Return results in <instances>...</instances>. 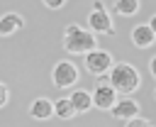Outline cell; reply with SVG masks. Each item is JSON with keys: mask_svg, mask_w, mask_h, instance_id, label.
Masks as SVG:
<instances>
[{"mask_svg": "<svg viewBox=\"0 0 156 127\" xmlns=\"http://www.w3.org/2000/svg\"><path fill=\"white\" fill-rule=\"evenodd\" d=\"M61 44H63V51H66V54H83V56H85L88 51L98 49V37H95L93 29H85V27L71 22V24H66V29H63Z\"/></svg>", "mask_w": 156, "mask_h": 127, "instance_id": "obj_1", "label": "cell"}, {"mask_svg": "<svg viewBox=\"0 0 156 127\" xmlns=\"http://www.w3.org/2000/svg\"><path fill=\"white\" fill-rule=\"evenodd\" d=\"M110 83L117 88V93L122 95H129V93H136V88L141 85V76H139V68L127 64V61H119L112 66V71L107 73Z\"/></svg>", "mask_w": 156, "mask_h": 127, "instance_id": "obj_2", "label": "cell"}, {"mask_svg": "<svg viewBox=\"0 0 156 127\" xmlns=\"http://www.w3.org/2000/svg\"><path fill=\"white\" fill-rule=\"evenodd\" d=\"M78 78H80V71H78V66H76L73 61H68V59L56 61V64H54V68H51V83H54L58 90L76 88Z\"/></svg>", "mask_w": 156, "mask_h": 127, "instance_id": "obj_3", "label": "cell"}, {"mask_svg": "<svg viewBox=\"0 0 156 127\" xmlns=\"http://www.w3.org/2000/svg\"><path fill=\"white\" fill-rule=\"evenodd\" d=\"M83 64H85V71L88 73H93L95 78H100V76H107L110 71H112V66H115V61H112V54L107 51V49H93V51H88L85 56H83Z\"/></svg>", "mask_w": 156, "mask_h": 127, "instance_id": "obj_4", "label": "cell"}, {"mask_svg": "<svg viewBox=\"0 0 156 127\" xmlns=\"http://www.w3.org/2000/svg\"><path fill=\"white\" fill-rule=\"evenodd\" d=\"M88 29H93L95 34H112L115 32L112 17H110V12H107L102 0H93L90 15H88Z\"/></svg>", "mask_w": 156, "mask_h": 127, "instance_id": "obj_5", "label": "cell"}, {"mask_svg": "<svg viewBox=\"0 0 156 127\" xmlns=\"http://www.w3.org/2000/svg\"><path fill=\"white\" fill-rule=\"evenodd\" d=\"M117 100H119L117 98V88L110 83L107 76H100L98 83H95V88H93V103H95V107L98 110H112Z\"/></svg>", "mask_w": 156, "mask_h": 127, "instance_id": "obj_6", "label": "cell"}, {"mask_svg": "<svg viewBox=\"0 0 156 127\" xmlns=\"http://www.w3.org/2000/svg\"><path fill=\"white\" fill-rule=\"evenodd\" d=\"M141 112V105L134 100V98H129V95H124V98H119L117 103H115V107H112V117H117V120H132V117H136Z\"/></svg>", "mask_w": 156, "mask_h": 127, "instance_id": "obj_7", "label": "cell"}, {"mask_svg": "<svg viewBox=\"0 0 156 127\" xmlns=\"http://www.w3.org/2000/svg\"><path fill=\"white\" fill-rule=\"evenodd\" d=\"M154 42H156V32L151 29L149 22H146V24H136V27L132 29V44H134L136 49H149Z\"/></svg>", "mask_w": 156, "mask_h": 127, "instance_id": "obj_8", "label": "cell"}, {"mask_svg": "<svg viewBox=\"0 0 156 127\" xmlns=\"http://www.w3.org/2000/svg\"><path fill=\"white\" fill-rule=\"evenodd\" d=\"M24 27V17L17 12H5L0 15V37H10Z\"/></svg>", "mask_w": 156, "mask_h": 127, "instance_id": "obj_9", "label": "cell"}, {"mask_svg": "<svg viewBox=\"0 0 156 127\" xmlns=\"http://www.w3.org/2000/svg\"><path fill=\"white\" fill-rule=\"evenodd\" d=\"M54 115H56V107L49 98H37L29 105V117H34V120H49Z\"/></svg>", "mask_w": 156, "mask_h": 127, "instance_id": "obj_10", "label": "cell"}, {"mask_svg": "<svg viewBox=\"0 0 156 127\" xmlns=\"http://www.w3.org/2000/svg\"><path fill=\"white\" fill-rule=\"evenodd\" d=\"M68 98H71V103L76 105L78 115H83V112H88L90 107H95V103H93V90H85V88H73V93H71Z\"/></svg>", "mask_w": 156, "mask_h": 127, "instance_id": "obj_11", "label": "cell"}, {"mask_svg": "<svg viewBox=\"0 0 156 127\" xmlns=\"http://www.w3.org/2000/svg\"><path fill=\"white\" fill-rule=\"evenodd\" d=\"M54 107H56V117H61V120H71V117L78 115V110H76V105L71 103V98H58V100H54Z\"/></svg>", "mask_w": 156, "mask_h": 127, "instance_id": "obj_12", "label": "cell"}, {"mask_svg": "<svg viewBox=\"0 0 156 127\" xmlns=\"http://www.w3.org/2000/svg\"><path fill=\"white\" fill-rule=\"evenodd\" d=\"M115 12L122 17H132L139 12V0H117L115 2Z\"/></svg>", "mask_w": 156, "mask_h": 127, "instance_id": "obj_13", "label": "cell"}, {"mask_svg": "<svg viewBox=\"0 0 156 127\" xmlns=\"http://www.w3.org/2000/svg\"><path fill=\"white\" fill-rule=\"evenodd\" d=\"M124 127H154V125H151V120H146V117L136 115V117L127 120V125H124Z\"/></svg>", "mask_w": 156, "mask_h": 127, "instance_id": "obj_14", "label": "cell"}, {"mask_svg": "<svg viewBox=\"0 0 156 127\" xmlns=\"http://www.w3.org/2000/svg\"><path fill=\"white\" fill-rule=\"evenodd\" d=\"M7 100H10V90H7V85L0 81V107H5Z\"/></svg>", "mask_w": 156, "mask_h": 127, "instance_id": "obj_15", "label": "cell"}, {"mask_svg": "<svg viewBox=\"0 0 156 127\" xmlns=\"http://www.w3.org/2000/svg\"><path fill=\"white\" fill-rule=\"evenodd\" d=\"M41 2H44V7H49V10H61L66 0H41Z\"/></svg>", "mask_w": 156, "mask_h": 127, "instance_id": "obj_16", "label": "cell"}, {"mask_svg": "<svg viewBox=\"0 0 156 127\" xmlns=\"http://www.w3.org/2000/svg\"><path fill=\"white\" fill-rule=\"evenodd\" d=\"M149 71H151V76H154V81H156V54H154L151 61H149Z\"/></svg>", "mask_w": 156, "mask_h": 127, "instance_id": "obj_17", "label": "cell"}, {"mask_svg": "<svg viewBox=\"0 0 156 127\" xmlns=\"http://www.w3.org/2000/svg\"><path fill=\"white\" fill-rule=\"evenodd\" d=\"M149 24H151V29H154V32H156V12H154V15H151V20H149Z\"/></svg>", "mask_w": 156, "mask_h": 127, "instance_id": "obj_18", "label": "cell"}, {"mask_svg": "<svg viewBox=\"0 0 156 127\" xmlns=\"http://www.w3.org/2000/svg\"><path fill=\"white\" fill-rule=\"evenodd\" d=\"M154 100H156V88H154Z\"/></svg>", "mask_w": 156, "mask_h": 127, "instance_id": "obj_19", "label": "cell"}]
</instances>
